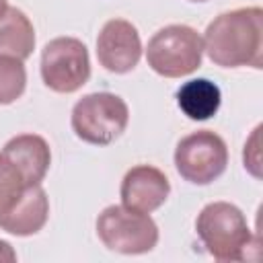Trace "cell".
Instances as JSON below:
<instances>
[{
  "mask_svg": "<svg viewBox=\"0 0 263 263\" xmlns=\"http://www.w3.org/2000/svg\"><path fill=\"white\" fill-rule=\"evenodd\" d=\"M41 80L60 95L80 90L90 78V58L86 45L76 37H55L41 51Z\"/></svg>",
  "mask_w": 263,
  "mask_h": 263,
  "instance_id": "6",
  "label": "cell"
},
{
  "mask_svg": "<svg viewBox=\"0 0 263 263\" xmlns=\"http://www.w3.org/2000/svg\"><path fill=\"white\" fill-rule=\"evenodd\" d=\"M12 261H16V253L12 245L6 240H0V263H12Z\"/></svg>",
  "mask_w": 263,
  "mask_h": 263,
  "instance_id": "17",
  "label": "cell"
},
{
  "mask_svg": "<svg viewBox=\"0 0 263 263\" xmlns=\"http://www.w3.org/2000/svg\"><path fill=\"white\" fill-rule=\"evenodd\" d=\"M195 232L216 261H245L253 232L242 210L230 201H212L195 218Z\"/></svg>",
  "mask_w": 263,
  "mask_h": 263,
  "instance_id": "2",
  "label": "cell"
},
{
  "mask_svg": "<svg viewBox=\"0 0 263 263\" xmlns=\"http://www.w3.org/2000/svg\"><path fill=\"white\" fill-rule=\"evenodd\" d=\"M222 92L218 84L208 78H191L183 82L177 90V105L193 121H205L214 117L220 109Z\"/></svg>",
  "mask_w": 263,
  "mask_h": 263,
  "instance_id": "12",
  "label": "cell"
},
{
  "mask_svg": "<svg viewBox=\"0 0 263 263\" xmlns=\"http://www.w3.org/2000/svg\"><path fill=\"white\" fill-rule=\"evenodd\" d=\"M129 123L127 103L113 92H90L76 101L70 115L72 132L92 146L113 144Z\"/></svg>",
  "mask_w": 263,
  "mask_h": 263,
  "instance_id": "3",
  "label": "cell"
},
{
  "mask_svg": "<svg viewBox=\"0 0 263 263\" xmlns=\"http://www.w3.org/2000/svg\"><path fill=\"white\" fill-rule=\"evenodd\" d=\"M47 193L41 185H31L4 214H0V230L14 236H33L47 224Z\"/></svg>",
  "mask_w": 263,
  "mask_h": 263,
  "instance_id": "11",
  "label": "cell"
},
{
  "mask_svg": "<svg viewBox=\"0 0 263 263\" xmlns=\"http://www.w3.org/2000/svg\"><path fill=\"white\" fill-rule=\"evenodd\" d=\"M171 193V183L166 175L152 166V164H136L132 166L119 187L121 203L129 210L142 212V214H152L158 210Z\"/></svg>",
  "mask_w": 263,
  "mask_h": 263,
  "instance_id": "9",
  "label": "cell"
},
{
  "mask_svg": "<svg viewBox=\"0 0 263 263\" xmlns=\"http://www.w3.org/2000/svg\"><path fill=\"white\" fill-rule=\"evenodd\" d=\"M259 134H261V125H257L251 134V138L245 142V150H242V162L245 168L255 177L261 179V144H259Z\"/></svg>",
  "mask_w": 263,
  "mask_h": 263,
  "instance_id": "16",
  "label": "cell"
},
{
  "mask_svg": "<svg viewBox=\"0 0 263 263\" xmlns=\"http://www.w3.org/2000/svg\"><path fill=\"white\" fill-rule=\"evenodd\" d=\"M27 189L21 173L0 156V214H4Z\"/></svg>",
  "mask_w": 263,
  "mask_h": 263,
  "instance_id": "15",
  "label": "cell"
},
{
  "mask_svg": "<svg viewBox=\"0 0 263 263\" xmlns=\"http://www.w3.org/2000/svg\"><path fill=\"white\" fill-rule=\"evenodd\" d=\"M97 236L113 253L142 255L158 245V224L150 214L121 205H107L97 218Z\"/></svg>",
  "mask_w": 263,
  "mask_h": 263,
  "instance_id": "5",
  "label": "cell"
},
{
  "mask_svg": "<svg viewBox=\"0 0 263 263\" xmlns=\"http://www.w3.org/2000/svg\"><path fill=\"white\" fill-rule=\"evenodd\" d=\"M6 8H8V2L6 0H0V16L6 12Z\"/></svg>",
  "mask_w": 263,
  "mask_h": 263,
  "instance_id": "18",
  "label": "cell"
},
{
  "mask_svg": "<svg viewBox=\"0 0 263 263\" xmlns=\"http://www.w3.org/2000/svg\"><path fill=\"white\" fill-rule=\"evenodd\" d=\"M203 51L220 68H263V8L240 6L218 14L203 33Z\"/></svg>",
  "mask_w": 263,
  "mask_h": 263,
  "instance_id": "1",
  "label": "cell"
},
{
  "mask_svg": "<svg viewBox=\"0 0 263 263\" xmlns=\"http://www.w3.org/2000/svg\"><path fill=\"white\" fill-rule=\"evenodd\" d=\"M228 166V146L212 129H197L179 140L175 148L177 173L193 185H210Z\"/></svg>",
  "mask_w": 263,
  "mask_h": 263,
  "instance_id": "7",
  "label": "cell"
},
{
  "mask_svg": "<svg viewBox=\"0 0 263 263\" xmlns=\"http://www.w3.org/2000/svg\"><path fill=\"white\" fill-rule=\"evenodd\" d=\"M142 58V39L125 18H109L97 37V60L111 74L132 72Z\"/></svg>",
  "mask_w": 263,
  "mask_h": 263,
  "instance_id": "8",
  "label": "cell"
},
{
  "mask_svg": "<svg viewBox=\"0 0 263 263\" xmlns=\"http://www.w3.org/2000/svg\"><path fill=\"white\" fill-rule=\"evenodd\" d=\"M203 41L189 25H166L146 45L148 66L164 78H183L201 66Z\"/></svg>",
  "mask_w": 263,
  "mask_h": 263,
  "instance_id": "4",
  "label": "cell"
},
{
  "mask_svg": "<svg viewBox=\"0 0 263 263\" xmlns=\"http://www.w3.org/2000/svg\"><path fill=\"white\" fill-rule=\"evenodd\" d=\"M189 2H208V0H189Z\"/></svg>",
  "mask_w": 263,
  "mask_h": 263,
  "instance_id": "19",
  "label": "cell"
},
{
  "mask_svg": "<svg viewBox=\"0 0 263 263\" xmlns=\"http://www.w3.org/2000/svg\"><path fill=\"white\" fill-rule=\"evenodd\" d=\"M0 156L21 173L27 187L41 185L51 164L49 144L39 134H18L10 138L2 146Z\"/></svg>",
  "mask_w": 263,
  "mask_h": 263,
  "instance_id": "10",
  "label": "cell"
},
{
  "mask_svg": "<svg viewBox=\"0 0 263 263\" xmlns=\"http://www.w3.org/2000/svg\"><path fill=\"white\" fill-rule=\"evenodd\" d=\"M35 49V29L29 16L16 8L8 6L0 16V55H10L16 60H27Z\"/></svg>",
  "mask_w": 263,
  "mask_h": 263,
  "instance_id": "13",
  "label": "cell"
},
{
  "mask_svg": "<svg viewBox=\"0 0 263 263\" xmlns=\"http://www.w3.org/2000/svg\"><path fill=\"white\" fill-rule=\"evenodd\" d=\"M27 88V70L23 60L0 55V105H10Z\"/></svg>",
  "mask_w": 263,
  "mask_h": 263,
  "instance_id": "14",
  "label": "cell"
}]
</instances>
